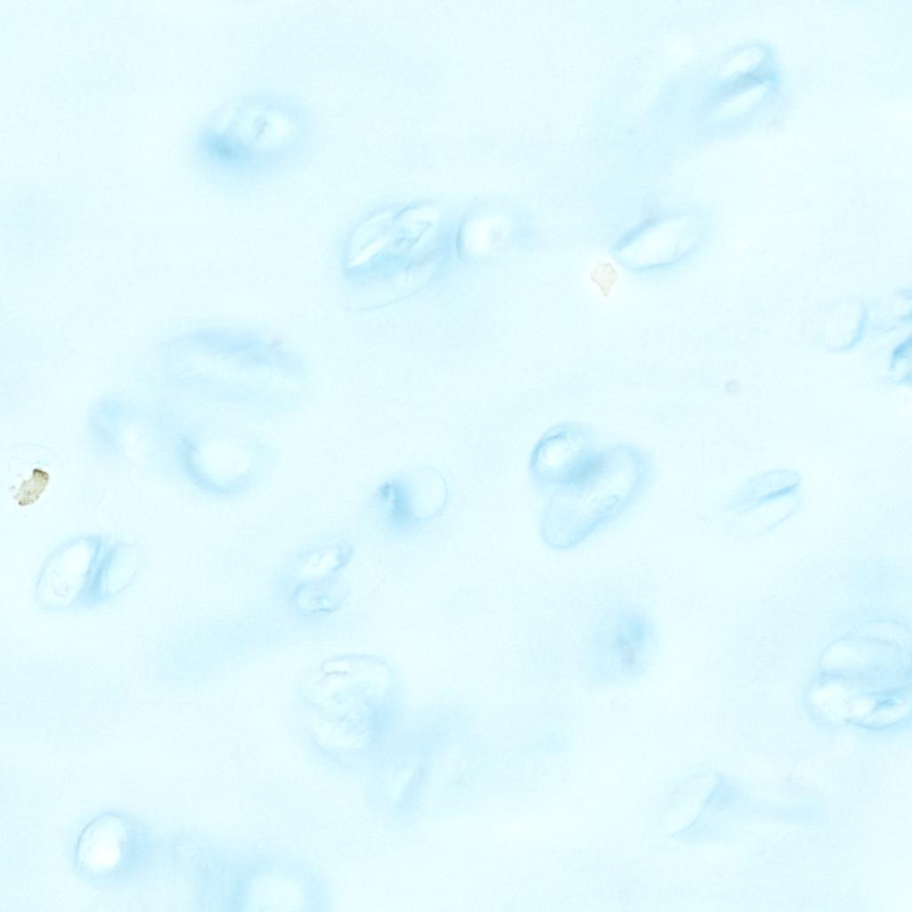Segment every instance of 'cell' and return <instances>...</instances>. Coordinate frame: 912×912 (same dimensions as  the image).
Here are the masks:
<instances>
[{"mask_svg":"<svg viewBox=\"0 0 912 912\" xmlns=\"http://www.w3.org/2000/svg\"><path fill=\"white\" fill-rule=\"evenodd\" d=\"M273 102L247 100L222 114L205 135L208 157L221 167L248 169L275 164L295 150L301 139L298 115Z\"/></svg>","mask_w":912,"mask_h":912,"instance_id":"cell-1","label":"cell"},{"mask_svg":"<svg viewBox=\"0 0 912 912\" xmlns=\"http://www.w3.org/2000/svg\"><path fill=\"white\" fill-rule=\"evenodd\" d=\"M602 639L604 659L615 660L619 673L634 672L645 658L646 628L643 623H613Z\"/></svg>","mask_w":912,"mask_h":912,"instance_id":"cell-2","label":"cell"}]
</instances>
